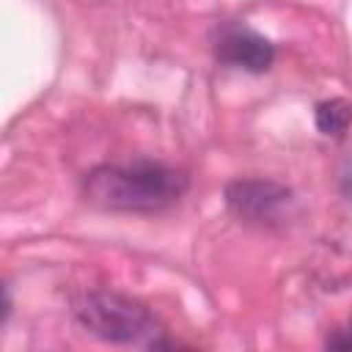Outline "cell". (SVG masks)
<instances>
[{
    "label": "cell",
    "instance_id": "cell-2",
    "mask_svg": "<svg viewBox=\"0 0 352 352\" xmlns=\"http://www.w3.org/2000/svg\"><path fill=\"white\" fill-rule=\"evenodd\" d=\"M74 316L88 333L110 344H138L157 330L146 305L116 292H85L74 300Z\"/></svg>",
    "mask_w": 352,
    "mask_h": 352
},
{
    "label": "cell",
    "instance_id": "cell-3",
    "mask_svg": "<svg viewBox=\"0 0 352 352\" xmlns=\"http://www.w3.org/2000/svg\"><path fill=\"white\" fill-rule=\"evenodd\" d=\"M226 204L236 217L264 223L292 204V190L272 179H234L226 184Z\"/></svg>",
    "mask_w": 352,
    "mask_h": 352
},
{
    "label": "cell",
    "instance_id": "cell-4",
    "mask_svg": "<svg viewBox=\"0 0 352 352\" xmlns=\"http://www.w3.org/2000/svg\"><path fill=\"white\" fill-rule=\"evenodd\" d=\"M214 55L223 63L245 72H267L275 58V50L261 33L250 28H226L214 44Z\"/></svg>",
    "mask_w": 352,
    "mask_h": 352
},
{
    "label": "cell",
    "instance_id": "cell-1",
    "mask_svg": "<svg viewBox=\"0 0 352 352\" xmlns=\"http://www.w3.org/2000/svg\"><path fill=\"white\" fill-rule=\"evenodd\" d=\"M190 187L184 170L162 162L99 165L82 182V195L110 212H157L176 204Z\"/></svg>",
    "mask_w": 352,
    "mask_h": 352
},
{
    "label": "cell",
    "instance_id": "cell-5",
    "mask_svg": "<svg viewBox=\"0 0 352 352\" xmlns=\"http://www.w3.org/2000/svg\"><path fill=\"white\" fill-rule=\"evenodd\" d=\"M314 121H316V129L322 135H344L346 126L352 124V104L346 99H324L316 104V113H314Z\"/></svg>",
    "mask_w": 352,
    "mask_h": 352
}]
</instances>
